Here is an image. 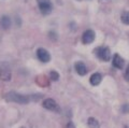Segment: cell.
I'll list each match as a JSON object with an SVG mask.
<instances>
[{"instance_id": "1", "label": "cell", "mask_w": 129, "mask_h": 128, "mask_svg": "<svg viewBox=\"0 0 129 128\" xmlns=\"http://www.w3.org/2000/svg\"><path fill=\"white\" fill-rule=\"evenodd\" d=\"M6 100L8 101H12V102H17L21 105H26L30 101V98L28 96H24L21 94H17L15 91H10L6 95Z\"/></svg>"}, {"instance_id": "2", "label": "cell", "mask_w": 129, "mask_h": 128, "mask_svg": "<svg viewBox=\"0 0 129 128\" xmlns=\"http://www.w3.org/2000/svg\"><path fill=\"white\" fill-rule=\"evenodd\" d=\"M95 53L97 55V57L101 59L102 61H109L111 59V52H110V49L107 46L98 47V49L95 50Z\"/></svg>"}, {"instance_id": "3", "label": "cell", "mask_w": 129, "mask_h": 128, "mask_svg": "<svg viewBox=\"0 0 129 128\" xmlns=\"http://www.w3.org/2000/svg\"><path fill=\"white\" fill-rule=\"evenodd\" d=\"M11 75H12V72H11V68L9 63L6 61L0 63V79L2 81H10Z\"/></svg>"}, {"instance_id": "4", "label": "cell", "mask_w": 129, "mask_h": 128, "mask_svg": "<svg viewBox=\"0 0 129 128\" xmlns=\"http://www.w3.org/2000/svg\"><path fill=\"white\" fill-rule=\"evenodd\" d=\"M42 106H43V108H45V109L50 110V111H56V112H58L60 110L58 105H57V102H56L54 99H52V98L45 99V100L43 101Z\"/></svg>"}, {"instance_id": "5", "label": "cell", "mask_w": 129, "mask_h": 128, "mask_svg": "<svg viewBox=\"0 0 129 128\" xmlns=\"http://www.w3.org/2000/svg\"><path fill=\"white\" fill-rule=\"evenodd\" d=\"M37 56H38V58H39V60L40 61H42V62H48L51 60V55L50 53L45 50V49H38L37 51Z\"/></svg>"}, {"instance_id": "6", "label": "cell", "mask_w": 129, "mask_h": 128, "mask_svg": "<svg viewBox=\"0 0 129 128\" xmlns=\"http://www.w3.org/2000/svg\"><path fill=\"white\" fill-rule=\"evenodd\" d=\"M95 37H96V35H95L94 31L88 29L82 36V42L84 43V44H90V43L95 40Z\"/></svg>"}, {"instance_id": "7", "label": "cell", "mask_w": 129, "mask_h": 128, "mask_svg": "<svg viewBox=\"0 0 129 128\" xmlns=\"http://www.w3.org/2000/svg\"><path fill=\"white\" fill-rule=\"evenodd\" d=\"M112 63H113V66H114L116 69H123L124 65H125V61H124V59L120 57L118 54H115L114 56H113Z\"/></svg>"}, {"instance_id": "8", "label": "cell", "mask_w": 129, "mask_h": 128, "mask_svg": "<svg viewBox=\"0 0 129 128\" xmlns=\"http://www.w3.org/2000/svg\"><path fill=\"white\" fill-rule=\"evenodd\" d=\"M75 71L78 72L80 75H85L87 73V67L85 66V63H83L82 61H78V62H75Z\"/></svg>"}, {"instance_id": "9", "label": "cell", "mask_w": 129, "mask_h": 128, "mask_svg": "<svg viewBox=\"0 0 129 128\" xmlns=\"http://www.w3.org/2000/svg\"><path fill=\"white\" fill-rule=\"evenodd\" d=\"M39 9H40V12L42 14H50L52 10H53V6L52 3H44V5H40L39 6Z\"/></svg>"}, {"instance_id": "10", "label": "cell", "mask_w": 129, "mask_h": 128, "mask_svg": "<svg viewBox=\"0 0 129 128\" xmlns=\"http://www.w3.org/2000/svg\"><path fill=\"white\" fill-rule=\"evenodd\" d=\"M101 80H102V77H101V74L100 73H94L90 77L89 79V82L91 85H94V86H97V85H99L100 82H101Z\"/></svg>"}, {"instance_id": "11", "label": "cell", "mask_w": 129, "mask_h": 128, "mask_svg": "<svg viewBox=\"0 0 129 128\" xmlns=\"http://www.w3.org/2000/svg\"><path fill=\"white\" fill-rule=\"evenodd\" d=\"M0 25L3 29H9L10 26H11V19L9 16H7V15H3L0 19Z\"/></svg>"}, {"instance_id": "12", "label": "cell", "mask_w": 129, "mask_h": 128, "mask_svg": "<svg viewBox=\"0 0 129 128\" xmlns=\"http://www.w3.org/2000/svg\"><path fill=\"white\" fill-rule=\"evenodd\" d=\"M37 83L38 84H40L42 87H46V86H48V81L46 80V77H42V75H40V77H38V79H37Z\"/></svg>"}, {"instance_id": "13", "label": "cell", "mask_w": 129, "mask_h": 128, "mask_svg": "<svg viewBox=\"0 0 129 128\" xmlns=\"http://www.w3.org/2000/svg\"><path fill=\"white\" fill-rule=\"evenodd\" d=\"M87 124H88V126H89V128H99V123L94 117H89V118H88Z\"/></svg>"}, {"instance_id": "14", "label": "cell", "mask_w": 129, "mask_h": 128, "mask_svg": "<svg viewBox=\"0 0 129 128\" xmlns=\"http://www.w3.org/2000/svg\"><path fill=\"white\" fill-rule=\"evenodd\" d=\"M120 19H122V22H123L124 24H126V25H129V11L123 12L122 16H120Z\"/></svg>"}, {"instance_id": "15", "label": "cell", "mask_w": 129, "mask_h": 128, "mask_svg": "<svg viewBox=\"0 0 129 128\" xmlns=\"http://www.w3.org/2000/svg\"><path fill=\"white\" fill-rule=\"evenodd\" d=\"M50 77H51V80H52V81H58L59 74L56 72V71H52V72L50 73Z\"/></svg>"}, {"instance_id": "16", "label": "cell", "mask_w": 129, "mask_h": 128, "mask_svg": "<svg viewBox=\"0 0 129 128\" xmlns=\"http://www.w3.org/2000/svg\"><path fill=\"white\" fill-rule=\"evenodd\" d=\"M125 80H126L127 82H129V65L126 69V72H125Z\"/></svg>"}, {"instance_id": "17", "label": "cell", "mask_w": 129, "mask_h": 128, "mask_svg": "<svg viewBox=\"0 0 129 128\" xmlns=\"http://www.w3.org/2000/svg\"><path fill=\"white\" fill-rule=\"evenodd\" d=\"M122 111L124 112V113H128V112H129V105H125V106H123Z\"/></svg>"}, {"instance_id": "18", "label": "cell", "mask_w": 129, "mask_h": 128, "mask_svg": "<svg viewBox=\"0 0 129 128\" xmlns=\"http://www.w3.org/2000/svg\"><path fill=\"white\" fill-rule=\"evenodd\" d=\"M37 2H38V5H44V3H50L51 2V0H37Z\"/></svg>"}, {"instance_id": "19", "label": "cell", "mask_w": 129, "mask_h": 128, "mask_svg": "<svg viewBox=\"0 0 129 128\" xmlns=\"http://www.w3.org/2000/svg\"><path fill=\"white\" fill-rule=\"evenodd\" d=\"M64 128H75V126L73 125V123H72V122H68L67 125L64 126Z\"/></svg>"}, {"instance_id": "20", "label": "cell", "mask_w": 129, "mask_h": 128, "mask_svg": "<svg viewBox=\"0 0 129 128\" xmlns=\"http://www.w3.org/2000/svg\"><path fill=\"white\" fill-rule=\"evenodd\" d=\"M124 128H128V127H127V126H125V127H124Z\"/></svg>"}, {"instance_id": "21", "label": "cell", "mask_w": 129, "mask_h": 128, "mask_svg": "<svg viewBox=\"0 0 129 128\" xmlns=\"http://www.w3.org/2000/svg\"><path fill=\"white\" fill-rule=\"evenodd\" d=\"M21 128H25V127H21Z\"/></svg>"}, {"instance_id": "22", "label": "cell", "mask_w": 129, "mask_h": 128, "mask_svg": "<svg viewBox=\"0 0 129 128\" xmlns=\"http://www.w3.org/2000/svg\"><path fill=\"white\" fill-rule=\"evenodd\" d=\"M78 1H81V0H78Z\"/></svg>"}]
</instances>
